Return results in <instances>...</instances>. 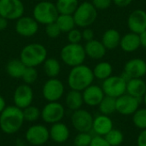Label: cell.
Returning a JSON list of instances; mask_svg holds the SVG:
<instances>
[{"label":"cell","mask_w":146,"mask_h":146,"mask_svg":"<svg viewBox=\"0 0 146 146\" xmlns=\"http://www.w3.org/2000/svg\"><path fill=\"white\" fill-rule=\"evenodd\" d=\"M24 121L22 110L15 105L6 106L0 113V129L6 134L11 135L17 133Z\"/></svg>","instance_id":"1"},{"label":"cell","mask_w":146,"mask_h":146,"mask_svg":"<svg viewBox=\"0 0 146 146\" xmlns=\"http://www.w3.org/2000/svg\"><path fill=\"white\" fill-rule=\"evenodd\" d=\"M6 108V102L3 96L0 95V113Z\"/></svg>","instance_id":"46"},{"label":"cell","mask_w":146,"mask_h":146,"mask_svg":"<svg viewBox=\"0 0 146 146\" xmlns=\"http://www.w3.org/2000/svg\"><path fill=\"white\" fill-rule=\"evenodd\" d=\"M92 72L94 78L100 80H104L112 75L113 67L108 62H100L94 67Z\"/></svg>","instance_id":"27"},{"label":"cell","mask_w":146,"mask_h":146,"mask_svg":"<svg viewBox=\"0 0 146 146\" xmlns=\"http://www.w3.org/2000/svg\"><path fill=\"white\" fill-rule=\"evenodd\" d=\"M46 48L38 43H32L22 48L20 53V60L26 67L36 68L44 63L47 58Z\"/></svg>","instance_id":"3"},{"label":"cell","mask_w":146,"mask_h":146,"mask_svg":"<svg viewBox=\"0 0 146 146\" xmlns=\"http://www.w3.org/2000/svg\"><path fill=\"white\" fill-rule=\"evenodd\" d=\"M24 11L21 0H0V15L9 21H16L23 15Z\"/></svg>","instance_id":"9"},{"label":"cell","mask_w":146,"mask_h":146,"mask_svg":"<svg viewBox=\"0 0 146 146\" xmlns=\"http://www.w3.org/2000/svg\"><path fill=\"white\" fill-rule=\"evenodd\" d=\"M21 79L24 81V84H27L29 86L33 84L38 79L37 69L33 67H27L24 73H23Z\"/></svg>","instance_id":"35"},{"label":"cell","mask_w":146,"mask_h":146,"mask_svg":"<svg viewBox=\"0 0 146 146\" xmlns=\"http://www.w3.org/2000/svg\"><path fill=\"white\" fill-rule=\"evenodd\" d=\"M38 31V23L33 17L22 15L16 20L15 32L22 37L29 38L34 36Z\"/></svg>","instance_id":"15"},{"label":"cell","mask_w":146,"mask_h":146,"mask_svg":"<svg viewBox=\"0 0 146 146\" xmlns=\"http://www.w3.org/2000/svg\"><path fill=\"white\" fill-rule=\"evenodd\" d=\"M26 68L20 59H12L6 65V72L13 79H21Z\"/></svg>","instance_id":"26"},{"label":"cell","mask_w":146,"mask_h":146,"mask_svg":"<svg viewBox=\"0 0 146 146\" xmlns=\"http://www.w3.org/2000/svg\"><path fill=\"white\" fill-rule=\"evenodd\" d=\"M105 139L111 146L121 145L124 141V135L121 131L118 129H112L105 136Z\"/></svg>","instance_id":"32"},{"label":"cell","mask_w":146,"mask_h":146,"mask_svg":"<svg viewBox=\"0 0 146 146\" xmlns=\"http://www.w3.org/2000/svg\"><path fill=\"white\" fill-rule=\"evenodd\" d=\"M8 24H9V20L0 15V31L6 29V27H8Z\"/></svg>","instance_id":"44"},{"label":"cell","mask_w":146,"mask_h":146,"mask_svg":"<svg viewBox=\"0 0 146 146\" xmlns=\"http://www.w3.org/2000/svg\"><path fill=\"white\" fill-rule=\"evenodd\" d=\"M113 128L114 123L109 115H104L101 114L93 119L92 130L96 133V135L104 137Z\"/></svg>","instance_id":"20"},{"label":"cell","mask_w":146,"mask_h":146,"mask_svg":"<svg viewBox=\"0 0 146 146\" xmlns=\"http://www.w3.org/2000/svg\"><path fill=\"white\" fill-rule=\"evenodd\" d=\"M112 2L120 8H124L131 4L133 0H112Z\"/></svg>","instance_id":"43"},{"label":"cell","mask_w":146,"mask_h":146,"mask_svg":"<svg viewBox=\"0 0 146 146\" xmlns=\"http://www.w3.org/2000/svg\"><path fill=\"white\" fill-rule=\"evenodd\" d=\"M59 13L56 4L48 0H43L38 3L33 10V17L38 24L47 25L55 22Z\"/></svg>","instance_id":"4"},{"label":"cell","mask_w":146,"mask_h":146,"mask_svg":"<svg viewBox=\"0 0 146 146\" xmlns=\"http://www.w3.org/2000/svg\"><path fill=\"white\" fill-rule=\"evenodd\" d=\"M139 35V40H140V46L146 49V30Z\"/></svg>","instance_id":"45"},{"label":"cell","mask_w":146,"mask_h":146,"mask_svg":"<svg viewBox=\"0 0 146 146\" xmlns=\"http://www.w3.org/2000/svg\"><path fill=\"white\" fill-rule=\"evenodd\" d=\"M56 23L58 26V27L60 28L62 33H68L69 31L75 28V27H76L73 15L59 14L56 20Z\"/></svg>","instance_id":"30"},{"label":"cell","mask_w":146,"mask_h":146,"mask_svg":"<svg viewBox=\"0 0 146 146\" xmlns=\"http://www.w3.org/2000/svg\"><path fill=\"white\" fill-rule=\"evenodd\" d=\"M146 92V83L142 78L131 79L127 82L126 93L139 99H143Z\"/></svg>","instance_id":"22"},{"label":"cell","mask_w":146,"mask_h":146,"mask_svg":"<svg viewBox=\"0 0 146 146\" xmlns=\"http://www.w3.org/2000/svg\"><path fill=\"white\" fill-rule=\"evenodd\" d=\"M63 83L57 78H50L43 86L42 95L47 102H58L64 94Z\"/></svg>","instance_id":"8"},{"label":"cell","mask_w":146,"mask_h":146,"mask_svg":"<svg viewBox=\"0 0 146 146\" xmlns=\"http://www.w3.org/2000/svg\"><path fill=\"white\" fill-rule=\"evenodd\" d=\"M130 79L143 78L146 74V62L141 58H133L127 61L123 71Z\"/></svg>","instance_id":"18"},{"label":"cell","mask_w":146,"mask_h":146,"mask_svg":"<svg viewBox=\"0 0 146 146\" xmlns=\"http://www.w3.org/2000/svg\"><path fill=\"white\" fill-rule=\"evenodd\" d=\"M24 120L28 122H34L41 116V111L38 108L33 105H30L22 110Z\"/></svg>","instance_id":"33"},{"label":"cell","mask_w":146,"mask_h":146,"mask_svg":"<svg viewBox=\"0 0 146 146\" xmlns=\"http://www.w3.org/2000/svg\"><path fill=\"white\" fill-rule=\"evenodd\" d=\"M81 33H82V39L86 40V42L94 39V32L92 29L89 27H86Z\"/></svg>","instance_id":"41"},{"label":"cell","mask_w":146,"mask_h":146,"mask_svg":"<svg viewBox=\"0 0 146 146\" xmlns=\"http://www.w3.org/2000/svg\"><path fill=\"white\" fill-rule=\"evenodd\" d=\"M98 108L102 115L110 116L116 111V98L104 96V98L99 104Z\"/></svg>","instance_id":"31"},{"label":"cell","mask_w":146,"mask_h":146,"mask_svg":"<svg viewBox=\"0 0 146 146\" xmlns=\"http://www.w3.org/2000/svg\"><path fill=\"white\" fill-rule=\"evenodd\" d=\"M127 26L132 33L140 34L146 30V12L143 9H135L128 16Z\"/></svg>","instance_id":"17"},{"label":"cell","mask_w":146,"mask_h":146,"mask_svg":"<svg viewBox=\"0 0 146 146\" xmlns=\"http://www.w3.org/2000/svg\"><path fill=\"white\" fill-rule=\"evenodd\" d=\"M82 92L84 104L90 107L98 106L105 94L101 86L92 84L88 87H86Z\"/></svg>","instance_id":"16"},{"label":"cell","mask_w":146,"mask_h":146,"mask_svg":"<svg viewBox=\"0 0 146 146\" xmlns=\"http://www.w3.org/2000/svg\"><path fill=\"white\" fill-rule=\"evenodd\" d=\"M68 40L71 44H80L82 40V33L77 28H74L68 33Z\"/></svg>","instance_id":"38"},{"label":"cell","mask_w":146,"mask_h":146,"mask_svg":"<svg viewBox=\"0 0 146 146\" xmlns=\"http://www.w3.org/2000/svg\"><path fill=\"white\" fill-rule=\"evenodd\" d=\"M48 1H50V0H48Z\"/></svg>","instance_id":"48"},{"label":"cell","mask_w":146,"mask_h":146,"mask_svg":"<svg viewBox=\"0 0 146 146\" xmlns=\"http://www.w3.org/2000/svg\"><path fill=\"white\" fill-rule=\"evenodd\" d=\"M62 61L68 66L73 68L80 64H83L86 55L84 46L80 44H71L64 45L60 53Z\"/></svg>","instance_id":"5"},{"label":"cell","mask_w":146,"mask_h":146,"mask_svg":"<svg viewBox=\"0 0 146 146\" xmlns=\"http://www.w3.org/2000/svg\"><path fill=\"white\" fill-rule=\"evenodd\" d=\"M84 104L82 92L75 90H70L65 97V104L70 110L75 111L81 109Z\"/></svg>","instance_id":"25"},{"label":"cell","mask_w":146,"mask_h":146,"mask_svg":"<svg viewBox=\"0 0 146 146\" xmlns=\"http://www.w3.org/2000/svg\"><path fill=\"white\" fill-rule=\"evenodd\" d=\"M89 146H111L108 141L105 139L104 137L96 135L92 137V139L91 141V144Z\"/></svg>","instance_id":"40"},{"label":"cell","mask_w":146,"mask_h":146,"mask_svg":"<svg viewBox=\"0 0 146 146\" xmlns=\"http://www.w3.org/2000/svg\"><path fill=\"white\" fill-rule=\"evenodd\" d=\"M25 139L32 145H43L50 139L49 129L41 124L33 125L27 130L25 133Z\"/></svg>","instance_id":"12"},{"label":"cell","mask_w":146,"mask_h":146,"mask_svg":"<svg viewBox=\"0 0 146 146\" xmlns=\"http://www.w3.org/2000/svg\"><path fill=\"white\" fill-rule=\"evenodd\" d=\"M92 3L97 10H104L111 6L112 0H92Z\"/></svg>","instance_id":"39"},{"label":"cell","mask_w":146,"mask_h":146,"mask_svg":"<svg viewBox=\"0 0 146 146\" xmlns=\"http://www.w3.org/2000/svg\"><path fill=\"white\" fill-rule=\"evenodd\" d=\"M137 145L146 146V129L142 130L137 138Z\"/></svg>","instance_id":"42"},{"label":"cell","mask_w":146,"mask_h":146,"mask_svg":"<svg viewBox=\"0 0 146 146\" xmlns=\"http://www.w3.org/2000/svg\"><path fill=\"white\" fill-rule=\"evenodd\" d=\"M44 72L49 78H56L61 72L60 62L53 57L46 58L43 63Z\"/></svg>","instance_id":"28"},{"label":"cell","mask_w":146,"mask_h":146,"mask_svg":"<svg viewBox=\"0 0 146 146\" xmlns=\"http://www.w3.org/2000/svg\"><path fill=\"white\" fill-rule=\"evenodd\" d=\"M49 133L50 139L57 144H63L67 142L70 136L68 127L62 121L51 124V127L49 129Z\"/></svg>","instance_id":"19"},{"label":"cell","mask_w":146,"mask_h":146,"mask_svg":"<svg viewBox=\"0 0 146 146\" xmlns=\"http://www.w3.org/2000/svg\"><path fill=\"white\" fill-rule=\"evenodd\" d=\"M59 14L73 15L79 6V0H57L55 3Z\"/></svg>","instance_id":"29"},{"label":"cell","mask_w":146,"mask_h":146,"mask_svg":"<svg viewBox=\"0 0 146 146\" xmlns=\"http://www.w3.org/2000/svg\"><path fill=\"white\" fill-rule=\"evenodd\" d=\"M143 101H144V104H145L146 108V92L145 94V96H144V98H143Z\"/></svg>","instance_id":"47"},{"label":"cell","mask_w":146,"mask_h":146,"mask_svg":"<svg viewBox=\"0 0 146 146\" xmlns=\"http://www.w3.org/2000/svg\"><path fill=\"white\" fill-rule=\"evenodd\" d=\"M92 69L83 64L73 67L68 76V84L71 90L83 92L94 80Z\"/></svg>","instance_id":"2"},{"label":"cell","mask_w":146,"mask_h":146,"mask_svg":"<svg viewBox=\"0 0 146 146\" xmlns=\"http://www.w3.org/2000/svg\"><path fill=\"white\" fill-rule=\"evenodd\" d=\"M33 91L29 85L22 84L18 86L13 95V101L15 106L21 110H23L30 105H32L33 101Z\"/></svg>","instance_id":"13"},{"label":"cell","mask_w":146,"mask_h":146,"mask_svg":"<svg viewBox=\"0 0 146 146\" xmlns=\"http://www.w3.org/2000/svg\"><path fill=\"white\" fill-rule=\"evenodd\" d=\"M92 115L83 109L73 112L71 115V124L79 133H89L92 129L93 123Z\"/></svg>","instance_id":"10"},{"label":"cell","mask_w":146,"mask_h":146,"mask_svg":"<svg viewBox=\"0 0 146 146\" xmlns=\"http://www.w3.org/2000/svg\"><path fill=\"white\" fill-rule=\"evenodd\" d=\"M120 46L123 51L127 53L136 51L140 47L139 35L132 32L126 33L121 38Z\"/></svg>","instance_id":"23"},{"label":"cell","mask_w":146,"mask_h":146,"mask_svg":"<svg viewBox=\"0 0 146 146\" xmlns=\"http://www.w3.org/2000/svg\"><path fill=\"white\" fill-rule=\"evenodd\" d=\"M64 115V106L59 102H48L41 110V118L48 124L62 121Z\"/></svg>","instance_id":"11"},{"label":"cell","mask_w":146,"mask_h":146,"mask_svg":"<svg viewBox=\"0 0 146 146\" xmlns=\"http://www.w3.org/2000/svg\"><path fill=\"white\" fill-rule=\"evenodd\" d=\"M92 136L89 133H79L74 139V146H89Z\"/></svg>","instance_id":"36"},{"label":"cell","mask_w":146,"mask_h":146,"mask_svg":"<svg viewBox=\"0 0 146 146\" xmlns=\"http://www.w3.org/2000/svg\"><path fill=\"white\" fill-rule=\"evenodd\" d=\"M45 33L48 37L51 38H57L60 34H61V30L58 27V26L56 25V21L55 22H51L50 24L45 25Z\"/></svg>","instance_id":"37"},{"label":"cell","mask_w":146,"mask_h":146,"mask_svg":"<svg viewBox=\"0 0 146 146\" xmlns=\"http://www.w3.org/2000/svg\"><path fill=\"white\" fill-rule=\"evenodd\" d=\"M102 89L105 96L115 98H119L127 92V81L120 75H111L103 80Z\"/></svg>","instance_id":"7"},{"label":"cell","mask_w":146,"mask_h":146,"mask_svg":"<svg viewBox=\"0 0 146 146\" xmlns=\"http://www.w3.org/2000/svg\"><path fill=\"white\" fill-rule=\"evenodd\" d=\"M140 100L125 93L116 98V111L122 115H133L138 110Z\"/></svg>","instance_id":"14"},{"label":"cell","mask_w":146,"mask_h":146,"mask_svg":"<svg viewBox=\"0 0 146 146\" xmlns=\"http://www.w3.org/2000/svg\"><path fill=\"white\" fill-rule=\"evenodd\" d=\"M73 16L77 27L86 28L95 22L98 17V10L91 2H83L79 4Z\"/></svg>","instance_id":"6"},{"label":"cell","mask_w":146,"mask_h":146,"mask_svg":"<svg viewBox=\"0 0 146 146\" xmlns=\"http://www.w3.org/2000/svg\"><path fill=\"white\" fill-rule=\"evenodd\" d=\"M84 48L86 56L94 60L102 59L103 57H104L107 51L103 43L97 39H92L91 41L86 42Z\"/></svg>","instance_id":"21"},{"label":"cell","mask_w":146,"mask_h":146,"mask_svg":"<svg viewBox=\"0 0 146 146\" xmlns=\"http://www.w3.org/2000/svg\"><path fill=\"white\" fill-rule=\"evenodd\" d=\"M133 122L134 126L140 129H146V108L139 109L133 115Z\"/></svg>","instance_id":"34"},{"label":"cell","mask_w":146,"mask_h":146,"mask_svg":"<svg viewBox=\"0 0 146 146\" xmlns=\"http://www.w3.org/2000/svg\"><path fill=\"white\" fill-rule=\"evenodd\" d=\"M121 33L116 29H108L105 31L102 37V43L106 50H115L120 46Z\"/></svg>","instance_id":"24"}]
</instances>
